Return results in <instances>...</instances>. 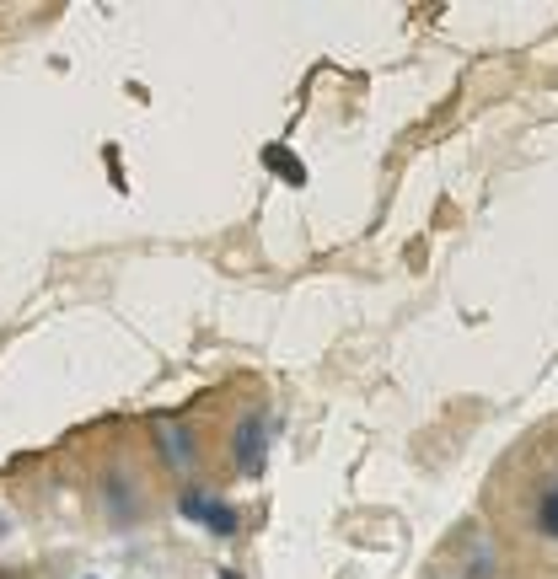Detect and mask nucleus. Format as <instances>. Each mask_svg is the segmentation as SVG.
I'll use <instances>...</instances> for the list:
<instances>
[{
  "label": "nucleus",
  "instance_id": "f257e3e1",
  "mask_svg": "<svg viewBox=\"0 0 558 579\" xmlns=\"http://www.w3.org/2000/svg\"><path fill=\"white\" fill-rule=\"evenodd\" d=\"M532 526H537V537H548L558 542V478L537 494V510H532Z\"/></svg>",
  "mask_w": 558,
  "mask_h": 579
},
{
  "label": "nucleus",
  "instance_id": "f03ea898",
  "mask_svg": "<svg viewBox=\"0 0 558 579\" xmlns=\"http://www.w3.org/2000/svg\"><path fill=\"white\" fill-rule=\"evenodd\" d=\"M263 446H269V435H258V419H253V424L242 430V451H231V456H236V467H242V473H258Z\"/></svg>",
  "mask_w": 558,
  "mask_h": 579
}]
</instances>
